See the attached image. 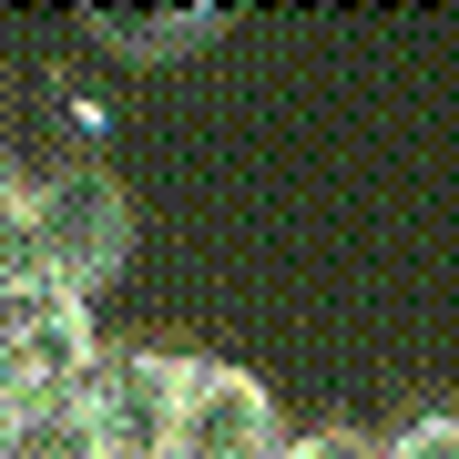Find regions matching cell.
<instances>
[{
	"mask_svg": "<svg viewBox=\"0 0 459 459\" xmlns=\"http://www.w3.org/2000/svg\"><path fill=\"white\" fill-rule=\"evenodd\" d=\"M133 265V195L102 164H41L11 204V235H0V296H72V307H102Z\"/></svg>",
	"mask_w": 459,
	"mask_h": 459,
	"instance_id": "cell-1",
	"label": "cell"
},
{
	"mask_svg": "<svg viewBox=\"0 0 459 459\" xmlns=\"http://www.w3.org/2000/svg\"><path fill=\"white\" fill-rule=\"evenodd\" d=\"M102 347H113L102 316L72 307V296H0V409H11V429L72 419Z\"/></svg>",
	"mask_w": 459,
	"mask_h": 459,
	"instance_id": "cell-2",
	"label": "cell"
},
{
	"mask_svg": "<svg viewBox=\"0 0 459 459\" xmlns=\"http://www.w3.org/2000/svg\"><path fill=\"white\" fill-rule=\"evenodd\" d=\"M296 439L276 388L255 368L214 358V347H184V388H174V449L164 459H276Z\"/></svg>",
	"mask_w": 459,
	"mask_h": 459,
	"instance_id": "cell-3",
	"label": "cell"
},
{
	"mask_svg": "<svg viewBox=\"0 0 459 459\" xmlns=\"http://www.w3.org/2000/svg\"><path fill=\"white\" fill-rule=\"evenodd\" d=\"M174 388H184V347H102V368L72 398V429L92 439V459H164Z\"/></svg>",
	"mask_w": 459,
	"mask_h": 459,
	"instance_id": "cell-4",
	"label": "cell"
},
{
	"mask_svg": "<svg viewBox=\"0 0 459 459\" xmlns=\"http://www.w3.org/2000/svg\"><path fill=\"white\" fill-rule=\"evenodd\" d=\"M82 31L102 51H123V62H184V51H214L235 31V11H214V0H195V11H92Z\"/></svg>",
	"mask_w": 459,
	"mask_h": 459,
	"instance_id": "cell-5",
	"label": "cell"
},
{
	"mask_svg": "<svg viewBox=\"0 0 459 459\" xmlns=\"http://www.w3.org/2000/svg\"><path fill=\"white\" fill-rule=\"evenodd\" d=\"M276 459H388V439H377V429H347V419H327V429H296V439H286Z\"/></svg>",
	"mask_w": 459,
	"mask_h": 459,
	"instance_id": "cell-6",
	"label": "cell"
},
{
	"mask_svg": "<svg viewBox=\"0 0 459 459\" xmlns=\"http://www.w3.org/2000/svg\"><path fill=\"white\" fill-rule=\"evenodd\" d=\"M388 459H459V409H419L388 429Z\"/></svg>",
	"mask_w": 459,
	"mask_h": 459,
	"instance_id": "cell-7",
	"label": "cell"
},
{
	"mask_svg": "<svg viewBox=\"0 0 459 459\" xmlns=\"http://www.w3.org/2000/svg\"><path fill=\"white\" fill-rule=\"evenodd\" d=\"M21 184H31V164H11V153H0V235H11V204H21Z\"/></svg>",
	"mask_w": 459,
	"mask_h": 459,
	"instance_id": "cell-8",
	"label": "cell"
}]
</instances>
